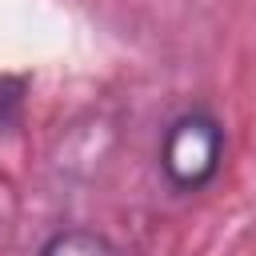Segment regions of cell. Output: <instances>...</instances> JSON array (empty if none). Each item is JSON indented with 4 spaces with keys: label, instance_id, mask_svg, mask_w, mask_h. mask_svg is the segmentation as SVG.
<instances>
[{
    "label": "cell",
    "instance_id": "1",
    "mask_svg": "<svg viewBox=\"0 0 256 256\" xmlns=\"http://www.w3.org/2000/svg\"><path fill=\"white\" fill-rule=\"evenodd\" d=\"M224 156H228L224 120L204 104H192V108L176 112L164 124L160 144H156L160 176L180 196H196V192L212 188L220 168H224Z\"/></svg>",
    "mask_w": 256,
    "mask_h": 256
},
{
    "label": "cell",
    "instance_id": "2",
    "mask_svg": "<svg viewBox=\"0 0 256 256\" xmlns=\"http://www.w3.org/2000/svg\"><path fill=\"white\" fill-rule=\"evenodd\" d=\"M36 256H116V244L88 224H64L56 232L44 236V244L36 248Z\"/></svg>",
    "mask_w": 256,
    "mask_h": 256
},
{
    "label": "cell",
    "instance_id": "3",
    "mask_svg": "<svg viewBox=\"0 0 256 256\" xmlns=\"http://www.w3.org/2000/svg\"><path fill=\"white\" fill-rule=\"evenodd\" d=\"M24 112V80L0 76V132H8Z\"/></svg>",
    "mask_w": 256,
    "mask_h": 256
}]
</instances>
